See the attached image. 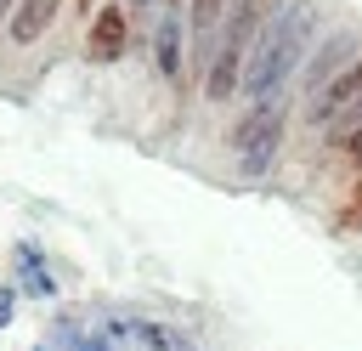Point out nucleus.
Returning <instances> with one entry per match:
<instances>
[{
	"instance_id": "obj_10",
	"label": "nucleus",
	"mask_w": 362,
	"mask_h": 351,
	"mask_svg": "<svg viewBox=\"0 0 362 351\" xmlns=\"http://www.w3.org/2000/svg\"><path fill=\"white\" fill-rule=\"evenodd\" d=\"M17 260H23V294H51V289H57V283H51V272L40 266L34 243H17Z\"/></svg>"
},
{
	"instance_id": "obj_2",
	"label": "nucleus",
	"mask_w": 362,
	"mask_h": 351,
	"mask_svg": "<svg viewBox=\"0 0 362 351\" xmlns=\"http://www.w3.org/2000/svg\"><path fill=\"white\" fill-rule=\"evenodd\" d=\"M272 0H226V17H221V34H215V51H209V68L198 79L204 102L209 108H226L238 96V79H243V62H249V45L266 23Z\"/></svg>"
},
{
	"instance_id": "obj_7",
	"label": "nucleus",
	"mask_w": 362,
	"mask_h": 351,
	"mask_svg": "<svg viewBox=\"0 0 362 351\" xmlns=\"http://www.w3.org/2000/svg\"><path fill=\"white\" fill-rule=\"evenodd\" d=\"M356 96H362V51H356V62H351L345 74H334L317 96H305V102H300V119L317 130V125H328V119H334L345 102H356Z\"/></svg>"
},
{
	"instance_id": "obj_11",
	"label": "nucleus",
	"mask_w": 362,
	"mask_h": 351,
	"mask_svg": "<svg viewBox=\"0 0 362 351\" xmlns=\"http://www.w3.org/2000/svg\"><path fill=\"white\" fill-rule=\"evenodd\" d=\"M322 159H328L334 170H362V125H356V130H351L345 142H334V147H328Z\"/></svg>"
},
{
	"instance_id": "obj_16",
	"label": "nucleus",
	"mask_w": 362,
	"mask_h": 351,
	"mask_svg": "<svg viewBox=\"0 0 362 351\" xmlns=\"http://www.w3.org/2000/svg\"><path fill=\"white\" fill-rule=\"evenodd\" d=\"M34 351H45V345H34Z\"/></svg>"
},
{
	"instance_id": "obj_8",
	"label": "nucleus",
	"mask_w": 362,
	"mask_h": 351,
	"mask_svg": "<svg viewBox=\"0 0 362 351\" xmlns=\"http://www.w3.org/2000/svg\"><path fill=\"white\" fill-rule=\"evenodd\" d=\"M57 17H62V0H17L6 17V34H11V45H40Z\"/></svg>"
},
{
	"instance_id": "obj_6",
	"label": "nucleus",
	"mask_w": 362,
	"mask_h": 351,
	"mask_svg": "<svg viewBox=\"0 0 362 351\" xmlns=\"http://www.w3.org/2000/svg\"><path fill=\"white\" fill-rule=\"evenodd\" d=\"M221 17H226V0H187V79H192V85H198L204 68H209Z\"/></svg>"
},
{
	"instance_id": "obj_1",
	"label": "nucleus",
	"mask_w": 362,
	"mask_h": 351,
	"mask_svg": "<svg viewBox=\"0 0 362 351\" xmlns=\"http://www.w3.org/2000/svg\"><path fill=\"white\" fill-rule=\"evenodd\" d=\"M317 40V6L311 0H272L255 45H249V62H243V79H238V96L243 108H277L294 96V74L305 62Z\"/></svg>"
},
{
	"instance_id": "obj_13",
	"label": "nucleus",
	"mask_w": 362,
	"mask_h": 351,
	"mask_svg": "<svg viewBox=\"0 0 362 351\" xmlns=\"http://www.w3.org/2000/svg\"><path fill=\"white\" fill-rule=\"evenodd\" d=\"M11 306H17V289H0V328L11 323Z\"/></svg>"
},
{
	"instance_id": "obj_12",
	"label": "nucleus",
	"mask_w": 362,
	"mask_h": 351,
	"mask_svg": "<svg viewBox=\"0 0 362 351\" xmlns=\"http://www.w3.org/2000/svg\"><path fill=\"white\" fill-rule=\"evenodd\" d=\"M124 11H130L136 23H153V0H124Z\"/></svg>"
},
{
	"instance_id": "obj_4",
	"label": "nucleus",
	"mask_w": 362,
	"mask_h": 351,
	"mask_svg": "<svg viewBox=\"0 0 362 351\" xmlns=\"http://www.w3.org/2000/svg\"><path fill=\"white\" fill-rule=\"evenodd\" d=\"M356 51H362V34H356V28H328V34H317L311 51H305V62H300V74H294V96H300V102L317 96L334 74H345V68L356 62Z\"/></svg>"
},
{
	"instance_id": "obj_3",
	"label": "nucleus",
	"mask_w": 362,
	"mask_h": 351,
	"mask_svg": "<svg viewBox=\"0 0 362 351\" xmlns=\"http://www.w3.org/2000/svg\"><path fill=\"white\" fill-rule=\"evenodd\" d=\"M294 108H300L294 96L277 102V108H243L238 125L226 130V147H232V159H238V170H243L249 181H260V176L277 164V153H283V142H288Z\"/></svg>"
},
{
	"instance_id": "obj_5",
	"label": "nucleus",
	"mask_w": 362,
	"mask_h": 351,
	"mask_svg": "<svg viewBox=\"0 0 362 351\" xmlns=\"http://www.w3.org/2000/svg\"><path fill=\"white\" fill-rule=\"evenodd\" d=\"M130 51V11H124V0H102L90 17H85V57L90 62H119Z\"/></svg>"
},
{
	"instance_id": "obj_9",
	"label": "nucleus",
	"mask_w": 362,
	"mask_h": 351,
	"mask_svg": "<svg viewBox=\"0 0 362 351\" xmlns=\"http://www.w3.org/2000/svg\"><path fill=\"white\" fill-rule=\"evenodd\" d=\"M130 334H136L147 351H198L175 323H158V317H136V323H130Z\"/></svg>"
},
{
	"instance_id": "obj_14",
	"label": "nucleus",
	"mask_w": 362,
	"mask_h": 351,
	"mask_svg": "<svg viewBox=\"0 0 362 351\" xmlns=\"http://www.w3.org/2000/svg\"><path fill=\"white\" fill-rule=\"evenodd\" d=\"M68 6H74V11H79V17H90V11H96V6H102V0H68Z\"/></svg>"
},
{
	"instance_id": "obj_15",
	"label": "nucleus",
	"mask_w": 362,
	"mask_h": 351,
	"mask_svg": "<svg viewBox=\"0 0 362 351\" xmlns=\"http://www.w3.org/2000/svg\"><path fill=\"white\" fill-rule=\"evenodd\" d=\"M11 6H17V0H0V23H6V17H11Z\"/></svg>"
}]
</instances>
